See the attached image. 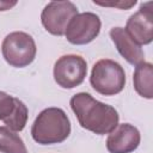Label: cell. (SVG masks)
I'll return each mask as SVG.
<instances>
[{"mask_svg": "<svg viewBox=\"0 0 153 153\" xmlns=\"http://www.w3.org/2000/svg\"><path fill=\"white\" fill-rule=\"evenodd\" d=\"M17 5V1H7V0H0V11H7Z\"/></svg>", "mask_w": 153, "mask_h": 153, "instance_id": "16", "label": "cell"}, {"mask_svg": "<svg viewBox=\"0 0 153 153\" xmlns=\"http://www.w3.org/2000/svg\"><path fill=\"white\" fill-rule=\"evenodd\" d=\"M78 13V7L72 1H51L44 6L41 22L49 33L63 36L69 22Z\"/></svg>", "mask_w": 153, "mask_h": 153, "instance_id": "6", "label": "cell"}, {"mask_svg": "<svg viewBox=\"0 0 153 153\" xmlns=\"http://www.w3.org/2000/svg\"><path fill=\"white\" fill-rule=\"evenodd\" d=\"M69 105L79 124L97 135L109 134L118 126L120 116L117 110L94 99L90 93L79 92L74 94L69 100Z\"/></svg>", "mask_w": 153, "mask_h": 153, "instance_id": "1", "label": "cell"}, {"mask_svg": "<svg viewBox=\"0 0 153 153\" xmlns=\"http://www.w3.org/2000/svg\"><path fill=\"white\" fill-rule=\"evenodd\" d=\"M53 74L55 82L60 87L74 88L84 82L87 74V63L80 55H63L56 60Z\"/></svg>", "mask_w": 153, "mask_h": 153, "instance_id": "5", "label": "cell"}, {"mask_svg": "<svg viewBox=\"0 0 153 153\" xmlns=\"http://www.w3.org/2000/svg\"><path fill=\"white\" fill-rule=\"evenodd\" d=\"M27 116H29V110L26 108V105L20 100V99H16V108L14 111L12 112V115L4 121V123L6 124V127L13 131H22L27 122Z\"/></svg>", "mask_w": 153, "mask_h": 153, "instance_id": "13", "label": "cell"}, {"mask_svg": "<svg viewBox=\"0 0 153 153\" xmlns=\"http://www.w3.org/2000/svg\"><path fill=\"white\" fill-rule=\"evenodd\" d=\"M102 22L96 13H78L69 22L65 36L66 39L74 45H84L91 43L100 32Z\"/></svg>", "mask_w": 153, "mask_h": 153, "instance_id": "7", "label": "cell"}, {"mask_svg": "<svg viewBox=\"0 0 153 153\" xmlns=\"http://www.w3.org/2000/svg\"><path fill=\"white\" fill-rule=\"evenodd\" d=\"M93 4L99 5V6H109V7H117V8H121V10H129L134 5H136V0H129V1L120 0V1H115V2H97V1H93Z\"/></svg>", "mask_w": 153, "mask_h": 153, "instance_id": "15", "label": "cell"}, {"mask_svg": "<svg viewBox=\"0 0 153 153\" xmlns=\"http://www.w3.org/2000/svg\"><path fill=\"white\" fill-rule=\"evenodd\" d=\"M124 30L140 47L149 44L153 39V2L141 4L139 11L128 18Z\"/></svg>", "mask_w": 153, "mask_h": 153, "instance_id": "8", "label": "cell"}, {"mask_svg": "<svg viewBox=\"0 0 153 153\" xmlns=\"http://www.w3.org/2000/svg\"><path fill=\"white\" fill-rule=\"evenodd\" d=\"M71 134V121L60 108L42 110L31 127V136L39 145H55L63 142Z\"/></svg>", "mask_w": 153, "mask_h": 153, "instance_id": "2", "label": "cell"}, {"mask_svg": "<svg viewBox=\"0 0 153 153\" xmlns=\"http://www.w3.org/2000/svg\"><path fill=\"white\" fill-rule=\"evenodd\" d=\"M16 99L14 97L10 96L8 93L0 91V120H7L16 108Z\"/></svg>", "mask_w": 153, "mask_h": 153, "instance_id": "14", "label": "cell"}, {"mask_svg": "<svg viewBox=\"0 0 153 153\" xmlns=\"http://www.w3.org/2000/svg\"><path fill=\"white\" fill-rule=\"evenodd\" d=\"M0 152L1 153H29L23 139L6 126L0 127Z\"/></svg>", "mask_w": 153, "mask_h": 153, "instance_id": "12", "label": "cell"}, {"mask_svg": "<svg viewBox=\"0 0 153 153\" xmlns=\"http://www.w3.org/2000/svg\"><path fill=\"white\" fill-rule=\"evenodd\" d=\"M141 141L140 131L130 123L118 124L106 139V149L109 153H131Z\"/></svg>", "mask_w": 153, "mask_h": 153, "instance_id": "9", "label": "cell"}, {"mask_svg": "<svg viewBox=\"0 0 153 153\" xmlns=\"http://www.w3.org/2000/svg\"><path fill=\"white\" fill-rule=\"evenodd\" d=\"M110 37L120 53V55L130 65H139L145 61V55L139 44H136L127 33L124 27H112L110 30Z\"/></svg>", "mask_w": 153, "mask_h": 153, "instance_id": "10", "label": "cell"}, {"mask_svg": "<svg viewBox=\"0 0 153 153\" xmlns=\"http://www.w3.org/2000/svg\"><path fill=\"white\" fill-rule=\"evenodd\" d=\"M133 82L136 93L146 99L153 98V65L151 62H141L136 65Z\"/></svg>", "mask_w": 153, "mask_h": 153, "instance_id": "11", "label": "cell"}, {"mask_svg": "<svg viewBox=\"0 0 153 153\" xmlns=\"http://www.w3.org/2000/svg\"><path fill=\"white\" fill-rule=\"evenodd\" d=\"M90 84L99 94L115 96L122 92L126 86L124 69L114 60L102 59L92 67Z\"/></svg>", "mask_w": 153, "mask_h": 153, "instance_id": "3", "label": "cell"}, {"mask_svg": "<svg viewBox=\"0 0 153 153\" xmlns=\"http://www.w3.org/2000/svg\"><path fill=\"white\" fill-rule=\"evenodd\" d=\"M1 53L10 66L23 68L33 62L37 48L31 35L23 31H14L4 38Z\"/></svg>", "mask_w": 153, "mask_h": 153, "instance_id": "4", "label": "cell"}]
</instances>
